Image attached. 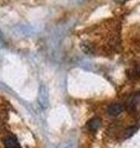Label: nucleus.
I'll use <instances>...</instances> for the list:
<instances>
[{
    "instance_id": "obj_1",
    "label": "nucleus",
    "mask_w": 140,
    "mask_h": 148,
    "mask_svg": "<svg viewBox=\"0 0 140 148\" xmlns=\"http://www.w3.org/2000/svg\"><path fill=\"white\" fill-rule=\"evenodd\" d=\"M124 111V105L120 104V103H113L108 106V109H107V112H108L109 116H119L120 114H122Z\"/></svg>"
},
{
    "instance_id": "obj_2",
    "label": "nucleus",
    "mask_w": 140,
    "mask_h": 148,
    "mask_svg": "<svg viewBox=\"0 0 140 148\" xmlns=\"http://www.w3.org/2000/svg\"><path fill=\"white\" fill-rule=\"evenodd\" d=\"M4 146L6 148H18L20 143H18L17 138L15 136H6L4 138Z\"/></svg>"
},
{
    "instance_id": "obj_3",
    "label": "nucleus",
    "mask_w": 140,
    "mask_h": 148,
    "mask_svg": "<svg viewBox=\"0 0 140 148\" xmlns=\"http://www.w3.org/2000/svg\"><path fill=\"white\" fill-rule=\"evenodd\" d=\"M101 126V119L100 117H92L90 121L87 122V128L91 132H96Z\"/></svg>"
},
{
    "instance_id": "obj_4",
    "label": "nucleus",
    "mask_w": 140,
    "mask_h": 148,
    "mask_svg": "<svg viewBox=\"0 0 140 148\" xmlns=\"http://www.w3.org/2000/svg\"><path fill=\"white\" fill-rule=\"evenodd\" d=\"M137 131V127H132V128H129V130H127V131H125V133H127V135H125V137H129V136H132L133 133Z\"/></svg>"
}]
</instances>
